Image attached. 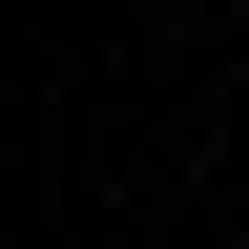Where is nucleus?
Returning a JSON list of instances; mask_svg holds the SVG:
<instances>
[{
  "mask_svg": "<svg viewBox=\"0 0 249 249\" xmlns=\"http://www.w3.org/2000/svg\"><path fill=\"white\" fill-rule=\"evenodd\" d=\"M229 21H249V0H229Z\"/></svg>",
  "mask_w": 249,
  "mask_h": 249,
  "instance_id": "f257e3e1",
  "label": "nucleus"
}]
</instances>
